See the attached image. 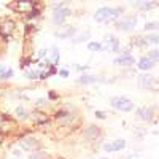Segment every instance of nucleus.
Returning a JSON list of instances; mask_svg holds the SVG:
<instances>
[{"mask_svg":"<svg viewBox=\"0 0 159 159\" xmlns=\"http://www.w3.org/2000/svg\"><path fill=\"white\" fill-rule=\"evenodd\" d=\"M16 30V22L13 19H5L0 22V37H3L5 40L10 38Z\"/></svg>","mask_w":159,"mask_h":159,"instance_id":"6e6552de","label":"nucleus"},{"mask_svg":"<svg viewBox=\"0 0 159 159\" xmlns=\"http://www.w3.org/2000/svg\"><path fill=\"white\" fill-rule=\"evenodd\" d=\"M153 83V76L150 75H140L139 76V86L140 88H151Z\"/></svg>","mask_w":159,"mask_h":159,"instance_id":"a211bd4d","label":"nucleus"},{"mask_svg":"<svg viewBox=\"0 0 159 159\" xmlns=\"http://www.w3.org/2000/svg\"><path fill=\"white\" fill-rule=\"evenodd\" d=\"M18 127L16 121L13 118L0 113V134L2 135H7V134H11V132H15Z\"/></svg>","mask_w":159,"mask_h":159,"instance_id":"39448f33","label":"nucleus"},{"mask_svg":"<svg viewBox=\"0 0 159 159\" xmlns=\"http://www.w3.org/2000/svg\"><path fill=\"white\" fill-rule=\"evenodd\" d=\"M110 103H111L113 108H116V110H119V111H132V110H134V107H135L134 102H132L130 99L123 97V96L111 97Z\"/></svg>","mask_w":159,"mask_h":159,"instance_id":"7ed1b4c3","label":"nucleus"},{"mask_svg":"<svg viewBox=\"0 0 159 159\" xmlns=\"http://www.w3.org/2000/svg\"><path fill=\"white\" fill-rule=\"evenodd\" d=\"M13 10L21 15H30V13L38 7V2H32V0H19V2H11Z\"/></svg>","mask_w":159,"mask_h":159,"instance_id":"20e7f679","label":"nucleus"},{"mask_svg":"<svg viewBox=\"0 0 159 159\" xmlns=\"http://www.w3.org/2000/svg\"><path fill=\"white\" fill-rule=\"evenodd\" d=\"M147 57L151 59L154 64L159 62V49H153V51H150V56H147Z\"/></svg>","mask_w":159,"mask_h":159,"instance_id":"a878e982","label":"nucleus"},{"mask_svg":"<svg viewBox=\"0 0 159 159\" xmlns=\"http://www.w3.org/2000/svg\"><path fill=\"white\" fill-rule=\"evenodd\" d=\"M153 67H154V62L151 59H148V57H140L139 59V69L140 70H150Z\"/></svg>","mask_w":159,"mask_h":159,"instance_id":"dca6fc26","label":"nucleus"},{"mask_svg":"<svg viewBox=\"0 0 159 159\" xmlns=\"http://www.w3.org/2000/svg\"><path fill=\"white\" fill-rule=\"evenodd\" d=\"M124 147H126V142H124V140H115V142H111V143L105 145L103 150L108 151V153H113V151H121V150H124Z\"/></svg>","mask_w":159,"mask_h":159,"instance_id":"ddd939ff","label":"nucleus"},{"mask_svg":"<svg viewBox=\"0 0 159 159\" xmlns=\"http://www.w3.org/2000/svg\"><path fill=\"white\" fill-rule=\"evenodd\" d=\"M27 159H48V156L43 151H35V153H30V156Z\"/></svg>","mask_w":159,"mask_h":159,"instance_id":"393cba45","label":"nucleus"},{"mask_svg":"<svg viewBox=\"0 0 159 159\" xmlns=\"http://www.w3.org/2000/svg\"><path fill=\"white\" fill-rule=\"evenodd\" d=\"M135 25H137V16H134V15L126 16V18L121 19V21H116V29L123 30V32H127V30L135 29Z\"/></svg>","mask_w":159,"mask_h":159,"instance_id":"0eeeda50","label":"nucleus"},{"mask_svg":"<svg viewBox=\"0 0 159 159\" xmlns=\"http://www.w3.org/2000/svg\"><path fill=\"white\" fill-rule=\"evenodd\" d=\"M121 8H110V7H102L96 11L94 15V21L96 22H107V21H116Z\"/></svg>","mask_w":159,"mask_h":159,"instance_id":"f257e3e1","label":"nucleus"},{"mask_svg":"<svg viewBox=\"0 0 159 159\" xmlns=\"http://www.w3.org/2000/svg\"><path fill=\"white\" fill-rule=\"evenodd\" d=\"M97 81H99V78L97 76H91V75H83V76H80V80H78L80 84H91V83H97Z\"/></svg>","mask_w":159,"mask_h":159,"instance_id":"aec40b11","label":"nucleus"},{"mask_svg":"<svg viewBox=\"0 0 159 159\" xmlns=\"http://www.w3.org/2000/svg\"><path fill=\"white\" fill-rule=\"evenodd\" d=\"M102 159H108V157H102Z\"/></svg>","mask_w":159,"mask_h":159,"instance_id":"58836bf2","label":"nucleus"},{"mask_svg":"<svg viewBox=\"0 0 159 159\" xmlns=\"http://www.w3.org/2000/svg\"><path fill=\"white\" fill-rule=\"evenodd\" d=\"M19 147H21L22 151L35 153V151H40V148H42V143H40L35 137H24V139L19 142Z\"/></svg>","mask_w":159,"mask_h":159,"instance_id":"423d86ee","label":"nucleus"},{"mask_svg":"<svg viewBox=\"0 0 159 159\" xmlns=\"http://www.w3.org/2000/svg\"><path fill=\"white\" fill-rule=\"evenodd\" d=\"M88 49L89 51H100L102 49V45L97 43V42H91V43H88Z\"/></svg>","mask_w":159,"mask_h":159,"instance_id":"bb28decb","label":"nucleus"},{"mask_svg":"<svg viewBox=\"0 0 159 159\" xmlns=\"http://www.w3.org/2000/svg\"><path fill=\"white\" fill-rule=\"evenodd\" d=\"M59 61V49L56 46L51 48V54H48V62H51L52 65H56Z\"/></svg>","mask_w":159,"mask_h":159,"instance_id":"412c9836","label":"nucleus"},{"mask_svg":"<svg viewBox=\"0 0 159 159\" xmlns=\"http://www.w3.org/2000/svg\"><path fill=\"white\" fill-rule=\"evenodd\" d=\"M45 105H48V100H46V99H38V100H35V110L45 107Z\"/></svg>","mask_w":159,"mask_h":159,"instance_id":"c756f323","label":"nucleus"},{"mask_svg":"<svg viewBox=\"0 0 159 159\" xmlns=\"http://www.w3.org/2000/svg\"><path fill=\"white\" fill-rule=\"evenodd\" d=\"M56 121H57L62 127L73 129V127L80 123V118L75 116L72 111H65V110H62V111H59V113L56 115Z\"/></svg>","mask_w":159,"mask_h":159,"instance_id":"f03ea898","label":"nucleus"},{"mask_svg":"<svg viewBox=\"0 0 159 159\" xmlns=\"http://www.w3.org/2000/svg\"><path fill=\"white\" fill-rule=\"evenodd\" d=\"M88 38H89V32H83L80 35V38H75V43H80V42H83V40H88Z\"/></svg>","mask_w":159,"mask_h":159,"instance_id":"7c9ffc66","label":"nucleus"},{"mask_svg":"<svg viewBox=\"0 0 159 159\" xmlns=\"http://www.w3.org/2000/svg\"><path fill=\"white\" fill-rule=\"evenodd\" d=\"M59 75H61L62 78H67V76H69V72H67V70H59Z\"/></svg>","mask_w":159,"mask_h":159,"instance_id":"f704fd0d","label":"nucleus"},{"mask_svg":"<svg viewBox=\"0 0 159 159\" xmlns=\"http://www.w3.org/2000/svg\"><path fill=\"white\" fill-rule=\"evenodd\" d=\"M132 42H134V45L135 46H147V43H145V37H140V35H137V37H134L132 38Z\"/></svg>","mask_w":159,"mask_h":159,"instance_id":"b1692460","label":"nucleus"},{"mask_svg":"<svg viewBox=\"0 0 159 159\" xmlns=\"http://www.w3.org/2000/svg\"><path fill=\"white\" fill-rule=\"evenodd\" d=\"M96 116H97L99 119H105V118H107V115H105L103 111H99V110L96 111Z\"/></svg>","mask_w":159,"mask_h":159,"instance_id":"473e14b6","label":"nucleus"},{"mask_svg":"<svg viewBox=\"0 0 159 159\" xmlns=\"http://www.w3.org/2000/svg\"><path fill=\"white\" fill-rule=\"evenodd\" d=\"M72 15L70 8H61V10H54V15H52V22L57 24L59 27L64 25V22L67 21V18Z\"/></svg>","mask_w":159,"mask_h":159,"instance_id":"1a4fd4ad","label":"nucleus"},{"mask_svg":"<svg viewBox=\"0 0 159 159\" xmlns=\"http://www.w3.org/2000/svg\"><path fill=\"white\" fill-rule=\"evenodd\" d=\"M46 52H48V49H40L38 57H45V56H46Z\"/></svg>","mask_w":159,"mask_h":159,"instance_id":"72a5a7b5","label":"nucleus"},{"mask_svg":"<svg viewBox=\"0 0 159 159\" xmlns=\"http://www.w3.org/2000/svg\"><path fill=\"white\" fill-rule=\"evenodd\" d=\"M102 129L100 127H97V126H94V124H91V126H88L86 127V130H84V139L86 140H89V142H94V140H97L99 137H100V132Z\"/></svg>","mask_w":159,"mask_h":159,"instance_id":"9b49d317","label":"nucleus"},{"mask_svg":"<svg viewBox=\"0 0 159 159\" xmlns=\"http://www.w3.org/2000/svg\"><path fill=\"white\" fill-rule=\"evenodd\" d=\"M29 118H32V121H34L35 124H38V126L48 123V115L43 113V111H40V110H34V111L30 113Z\"/></svg>","mask_w":159,"mask_h":159,"instance_id":"f8f14e48","label":"nucleus"},{"mask_svg":"<svg viewBox=\"0 0 159 159\" xmlns=\"http://www.w3.org/2000/svg\"><path fill=\"white\" fill-rule=\"evenodd\" d=\"M13 76V70L11 69H8L5 73H2V75H0V80H5V78H11Z\"/></svg>","mask_w":159,"mask_h":159,"instance_id":"2f4dec72","label":"nucleus"},{"mask_svg":"<svg viewBox=\"0 0 159 159\" xmlns=\"http://www.w3.org/2000/svg\"><path fill=\"white\" fill-rule=\"evenodd\" d=\"M135 59L132 57L130 54H123L115 59V64H119V65H124V67H130V65H134Z\"/></svg>","mask_w":159,"mask_h":159,"instance_id":"2eb2a0df","label":"nucleus"},{"mask_svg":"<svg viewBox=\"0 0 159 159\" xmlns=\"http://www.w3.org/2000/svg\"><path fill=\"white\" fill-rule=\"evenodd\" d=\"M54 35H56L57 38H62V40H65V38H73V37L76 35V29L73 27V25H61V27L54 32Z\"/></svg>","mask_w":159,"mask_h":159,"instance_id":"9d476101","label":"nucleus"},{"mask_svg":"<svg viewBox=\"0 0 159 159\" xmlns=\"http://www.w3.org/2000/svg\"><path fill=\"white\" fill-rule=\"evenodd\" d=\"M119 48V42H118V38H115L113 35L107 37V51H118Z\"/></svg>","mask_w":159,"mask_h":159,"instance_id":"6ab92c4d","label":"nucleus"},{"mask_svg":"<svg viewBox=\"0 0 159 159\" xmlns=\"http://www.w3.org/2000/svg\"><path fill=\"white\" fill-rule=\"evenodd\" d=\"M124 159H140V157H139V154H129V156L124 157Z\"/></svg>","mask_w":159,"mask_h":159,"instance_id":"e433bc0d","label":"nucleus"},{"mask_svg":"<svg viewBox=\"0 0 159 159\" xmlns=\"http://www.w3.org/2000/svg\"><path fill=\"white\" fill-rule=\"evenodd\" d=\"M159 29V22H147L145 24V30H156Z\"/></svg>","mask_w":159,"mask_h":159,"instance_id":"c85d7f7f","label":"nucleus"},{"mask_svg":"<svg viewBox=\"0 0 159 159\" xmlns=\"http://www.w3.org/2000/svg\"><path fill=\"white\" fill-rule=\"evenodd\" d=\"M145 43L147 45H159V35L157 34H150V35H147L145 37Z\"/></svg>","mask_w":159,"mask_h":159,"instance_id":"4be33fe9","label":"nucleus"},{"mask_svg":"<svg viewBox=\"0 0 159 159\" xmlns=\"http://www.w3.org/2000/svg\"><path fill=\"white\" fill-rule=\"evenodd\" d=\"M25 75H27V78H30V80H38V78H40V69H37V70L34 69V70L27 72Z\"/></svg>","mask_w":159,"mask_h":159,"instance_id":"cd10ccee","label":"nucleus"},{"mask_svg":"<svg viewBox=\"0 0 159 159\" xmlns=\"http://www.w3.org/2000/svg\"><path fill=\"white\" fill-rule=\"evenodd\" d=\"M49 99H57V94L54 91H49Z\"/></svg>","mask_w":159,"mask_h":159,"instance_id":"c9c22d12","label":"nucleus"},{"mask_svg":"<svg viewBox=\"0 0 159 159\" xmlns=\"http://www.w3.org/2000/svg\"><path fill=\"white\" fill-rule=\"evenodd\" d=\"M135 7L139 10H143V11H147V10H151L154 7V2H137Z\"/></svg>","mask_w":159,"mask_h":159,"instance_id":"5701e85b","label":"nucleus"},{"mask_svg":"<svg viewBox=\"0 0 159 159\" xmlns=\"http://www.w3.org/2000/svg\"><path fill=\"white\" fill-rule=\"evenodd\" d=\"M137 115L142 121H151L153 119V108L151 107H140L137 110Z\"/></svg>","mask_w":159,"mask_h":159,"instance_id":"4468645a","label":"nucleus"},{"mask_svg":"<svg viewBox=\"0 0 159 159\" xmlns=\"http://www.w3.org/2000/svg\"><path fill=\"white\" fill-rule=\"evenodd\" d=\"M15 115H16V118H19V119H27V118L30 116V113L27 111V108H25L24 105H18V107L15 108Z\"/></svg>","mask_w":159,"mask_h":159,"instance_id":"f3484780","label":"nucleus"},{"mask_svg":"<svg viewBox=\"0 0 159 159\" xmlns=\"http://www.w3.org/2000/svg\"><path fill=\"white\" fill-rule=\"evenodd\" d=\"M76 69H78V70H81V72H84V70L88 69V65H76Z\"/></svg>","mask_w":159,"mask_h":159,"instance_id":"4c0bfd02","label":"nucleus"}]
</instances>
